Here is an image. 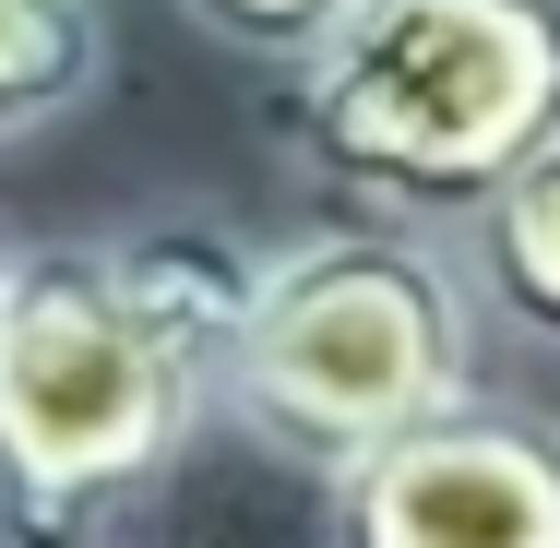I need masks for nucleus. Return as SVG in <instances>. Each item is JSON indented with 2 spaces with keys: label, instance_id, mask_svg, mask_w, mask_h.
I'll use <instances>...</instances> for the list:
<instances>
[{
  "label": "nucleus",
  "instance_id": "obj_7",
  "mask_svg": "<svg viewBox=\"0 0 560 548\" xmlns=\"http://www.w3.org/2000/svg\"><path fill=\"white\" fill-rule=\"evenodd\" d=\"M191 36H215L226 60H275V72H311L358 24V0H179Z\"/></svg>",
  "mask_w": 560,
  "mask_h": 548
},
{
  "label": "nucleus",
  "instance_id": "obj_1",
  "mask_svg": "<svg viewBox=\"0 0 560 548\" xmlns=\"http://www.w3.org/2000/svg\"><path fill=\"white\" fill-rule=\"evenodd\" d=\"M560 143V0H358L287 72V155L370 226L465 238Z\"/></svg>",
  "mask_w": 560,
  "mask_h": 548
},
{
  "label": "nucleus",
  "instance_id": "obj_6",
  "mask_svg": "<svg viewBox=\"0 0 560 548\" xmlns=\"http://www.w3.org/2000/svg\"><path fill=\"white\" fill-rule=\"evenodd\" d=\"M108 84V0H0V143H36Z\"/></svg>",
  "mask_w": 560,
  "mask_h": 548
},
{
  "label": "nucleus",
  "instance_id": "obj_2",
  "mask_svg": "<svg viewBox=\"0 0 560 548\" xmlns=\"http://www.w3.org/2000/svg\"><path fill=\"white\" fill-rule=\"evenodd\" d=\"M226 418V370L119 287L108 238H12L0 275V548H108Z\"/></svg>",
  "mask_w": 560,
  "mask_h": 548
},
{
  "label": "nucleus",
  "instance_id": "obj_8",
  "mask_svg": "<svg viewBox=\"0 0 560 548\" xmlns=\"http://www.w3.org/2000/svg\"><path fill=\"white\" fill-rule=\"evenodd\" d=\"M0 275H12V238H0Z\"/></svg>",
  "mask_w": 560,
  "mask_h": 548
},
{
  "label": "nucleus",
  "instance_id": "obj_3",
  "mask_svg": "<svg viewBox=\"0 0 560 548\" xmlns=\"http://www.w3.org/2000/svg\"><path fill=\"white\" fill-rule=\"evenodd\" d=\"M477 287L465 250L418 226H311L262 250V299L226 370V430L335 489L453 406H477Z\"/></svg>",
  "mask_w": 560,
  "mask_h": 548
},
{
  "label": "nucleus",
  "instance_id": "obj_5",
  "mask_svg": "<svg viewBox=\"0 0 560 548\" xmlns=\"http://www.w3.org/2000/svg\"><path fill=\"white\" fill-rule=\"evenodd\" d=\"M453 250H465V287H477V311H489L501 334L560 346V143L465 226Z\"/></svg>",
  "mask_w": 560,
  "mask_h": 548
},
{
  "label": "nucleus",
  "instance_id": "obj_4",
  "mask_svg": "<svg viewBox=\"0 0 560 548\" xmlns=\"http://www.w3.org/2000/svg\"><path fill=\"white\" fill-rule=\"evenodd\" d=\"M323 548H560V418L453 406L323 489Z\"/></svg>",
  "mask_w": 560,
  "mask_h": 548
}]
</instances>
